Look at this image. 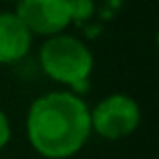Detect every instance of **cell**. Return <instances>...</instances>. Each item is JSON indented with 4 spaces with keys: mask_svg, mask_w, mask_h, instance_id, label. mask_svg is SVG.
Segmentation results:
<instances>
[{
    "mask_svg": "<svg viewBox=\"0 0 159 159\" xmlns=\"http://www.w3.org/2000/svg\"><path fill=\"white\" fill-rule=\"evenodd\" d=\"M32 34L14 12H0V65H12L30 51Z\"/></svg>",
    "mask_w": 159,
    "mask_h": 159,
    "instance_id": "obj_5",
    "label": "cell"
},
{
    "mask_svg": "<svg viewBox=\"0 0 159 159\" xmlns=\"http://www.w3.org/2000/svg\"><path fill=\"white\" fill-rule=\"evenodd\" d=\"M26 135L34 151L43 157H73L91 135V109L69 91L47 93L28 109Z\"/></svg>",
    "mask_w": 159,
    "mask_h": 159,
    "instance_id": "obj_1",
    "label": "cell"
},
{
    "mask_svg": "<svg viewBox=\"0 0 159 159\" xmlns=\"http://www.w3.org/2000/svg\"><path fill=\"white\" fill-rule=\"evenodd\" d=\"M39 61L47 77L75 89L85 85L93 73V54L89 47L70 34L48 36L40 47Z\"/></svg>",
    "mask_w": 159,
    "mask_h": 159,
    "instance_id": "obj_2",
    "label": "cell"
},
{
    "mask_svg": "<svg viewBox=\"0 0 159 159\" xmlns=\"http://www.w3.org/2000/svg\"><path fill=\"white\" fill-rule=\"evenodd\" d=\"M10 141V123L8 117L4 115V111L0 109V149H4Z\"/></svg>",
    "mask_w": 159,
    "mask_h": 159,
    "instance_id": "obj_7",
    "label": "cell"
},
{
    "mask_svg": "<svg viewBox=\"0 0 159 159\" xmlns=\"http://www.w3.org/2000/svg\"><path fill=\"white\" fill-rule=\"evenodd\" d=\"M139 105L123 93H113L91 111V131L105 139H123L139 127Z\"/></svg>",
    "mask_w": 159,
    "mask_h": 159,
    "instance_id": "obj_3",
    "label": "cell"
},
{
    "mask_svg": "<svg viewBox=\"0 0 159 159\" xmlns=\"http://www.w3.org/2000/svg\"><path fill=\"white\" fill-rule=\"evenodd\" d=\"M6 2H18V0H6Z\"/></svg>",
    "mask_w": 159,
    "mask_h": 159,
    "instance_id": "obj_8",
    "label": "cell"
},
{
    "mask_svg": "<svg viewBox=\"0 0 159 159\" xmlns=\"http://www.w3.org/2000/svg\"><path fill=\"white\" fill-rule=\"evenodd\" d=\"M69 4V14H70V22H85L93 16L95 12V2L93 0H66Z\"/></svg>",
    "mask_w": 159,
    "mask_h": 159,
    "instance_id": "obj_6",
    "label": "cell"
},
{
    "mask_svg": "<svg viewBox=\"0 0 159 159\" xmlns=\"http://www.w3.org/2000/svg\"><path fill=\"white\" fill-rule=\"evenodd\" d=\"M14 14L30 34L54 36L70 24L66 0H18Z\"/></svg>",
    "mask_w": 159,
    "mask_h": 159,
    "instance_id": "obj_4",
    "label": "cell"
}]
</instances>
